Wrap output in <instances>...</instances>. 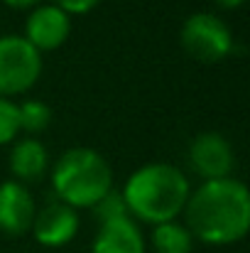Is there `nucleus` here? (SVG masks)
Masks as SVG:
<instances>
[{
  "label": "nucleus",
  "instance_id": "f257e3e1",
  "mask_svg": "<svg viewBox=\"0 0 250 253\" xmlns=\"http://www.w3.org/2000/svg\"><path fill=\"white\" fill-rule=\"evenodd\" d=\"M184 209L186 231L211 246L236 244L250 229V192L231 177L204 182Z\"/></svg>",
  "mask_w": 250,
  "mask_h": 253
},
{
  "label": "nucleus",
  "instance_id": "f03ea898",
  "mask_svg": "<svg viewBox=\"0 0 250 253\" xmlns=\"http://www.w3.org/2000/svg\"><path fill=\"white\" fill-rule=\"evenodd\" d=\"M120 194L125 199L128 214L133 211L138 219L157 226L174 221V216L186 207L189 182L181 169L155 163L133 172Z\"/></svg>",
  "mask_w": 250,
  "mask_h": 253
},
{
  "label": "nucleus",
  "instance_id": "7ed1b4c3",
  "mask_svg": "<svg viewBox=\"0 0 250 253\" xmlns=\"http://www.w3.org/2000/svg\"><path fill=\"white\" fill-rule=\"evenodd\" d=\"M52 187L67 207H93L113 189V172L103 155L91 148L67 150L52 172Z\"/></svg>",
  "mask_w": 250,
  "mask_h": 253
},
{
  "label": "nucleus",
  "instance_id": "20e7f679",
  "mask_svg": "<svg viewBox=\"0 0 250 253\" xmlns=\"http://www.w3.org/2000/svg\"><path fill=\"white\" fill-rule=\"evenodd\" d=\"M181 47L196 62L214 64L228 57L233 49V35L221 17L211 12H196L181 27Z\"/></svg>",
  "mask_w": 250,
  "mask_h": 253
},
{
  "label": "nucleus",
  "instance_id": "39448f33",
  "mask_svg": "<svg viewBox=\"0 0 250 253\" xmlns=\"http://www.w3.org/2000/svg\"><path fill=\"white\" fill-rule=\"evenodd\" d=\"M42 57L25 37H0V93H22L39 79Z\"/></svg>",
  "mask_w": 250,
  "mask_h": 253
},
{
  "label": "nucleus",
  "instance_id": "423d86ee",
  "mask_svg": "<svg viewBox=\"0 0 250 253\" xmlns=\"http://www.w3.org/2000/svg\"><path fill=\"white\" fill-rule=\"evenodd\" d=\"M189 165L206 182L226 179L236 165V155L231 150V143L223 135L201 133L199 138H194V143L189 148Z\"/></svg>",
  "mask_w": 250,
  "mask_h": 253
},
{
  "label": "nucleus",
  "instance_id": "0eeeda50",
  "mask_svg": "<svg viewBox=\"0 0 250 253\" xmlns=\"http://www.w3.org/2000/svg\"><path fill=\"white\" fill-rule=\"evenodd\" d=\"M32 229L42 246H67L79 231V216L64 202H49L39 214H35Z\"/></svg>",
  "mask_w": 250,
  "mask_h": 253
},
{
  "label": "nucleus",
  "instance_id": "6e6552de",
  "mask_svg": "<svg viewBox=\"0 0 250 253\" xmlns=\"http://www.w3.org/2000/svg\"><path fill=\"white\" fill-rule=\"evenodd\" d=\"M69 15L59 10L57 5H42L27 17V42L42 52V49H57L69 37Z\"/></svg>",
  "mask_w": 250,
  "mask_h": 253
},
{
  "label": "nucleus",
  "instance_id": "1a4fd4ad",
  "mask_svg": "<svg viewBox=\"0 0 250 253\" xmlns=\"http://www.w3.org/2000/svg\"><path fill=\"white\" fill-rule=\"evenodd\" d=\"M35 219V202L25 184L2 182L0 184V231L25 234Z\"/></svg>",
  "mask_w": 250,
  "mask_h": 253
},
{
  "label": "nucleus",
  "instance_id": "9d476101",
  "mask_svg": "<svg viewBox=\"0 0 250 253\" xmlns=\"http://www.w3.org/2000/svg\"><path fill=\"white\" fill-rule=\"evenodd\" d=\"M91 253H145V241L140 229L130 216L101 224Z\"/></svg>",
  "mask_w": 250,
  "mask_h": 253
},
{
  "label": "nucleus",
  "instance_id": "9b49d317",
  "mask_svg": "<svg viewBox=\"0 0 250 253\" xmlns=\"http://www.w3.org/2000/svg\"><path fill=\"white\" fill-rule=\"evenodd\" d=\"M49 165V158H47V150L42 143L27 138V140H20L12 153H10V169L17 179L22 182H35L39 179Z\"/></svg>",
  "mask_w": 250,
  "mask_h": 253
},
{
  "label": "nucleus",
  "instance_id": "f8f14e48",
  "mask_svg": "<svg viewBox=\"0 0 250 253\" xmlns=\"http://www.w3.org/2000/svg\"><path fill=\"white\" fill-rule=\"evenodd\" d=\"M152 244L157 253H191V234L186 231V226L167 221L155 226Z\"/></svg>",
  "mask_w": 250,
  "mask_h": 253
},
{
  "label": "nucleus",
  "instance_id": "ddd939ff",
  "mask_svg": "<svg viewBox=\"0 0 250 253\" xmlns=\"http://www.w3.org/2000/svg\"><path fill=\"white\" fill-rule=\"evenodd\" d=\"M17 121L22 130L42 133L52 121V108L42 101H25L22 106H17Z\"/></svg>",
  "mask_w": 250,
  "mask_h": 253
},
{
  "label": "nucleus",
  "instance_id": "4468645a",
  "mask_svg": "<svg viewBox=\"0 0 250 253\" xmlns=\"http://www.w3.org/2000/svg\"><path fill=\"white\" fill-rule=\"evenodd\" d=\"M93 211L98 216L101 224H108V221H115V219H125L128 216V207H125V199L120 192L110 189L108 194H103L96 204H93Z\"/></svg>",
  "mask_w": 250,
  "mask_h": 253
},
{
  "label": "nucleus",
  "instance_id": "2eb2a0df",
  "mask_svg": "<svg viewBox=\"0 0 250 253\" xmlns=\"http://www.w3.org/2000/svg\"><path fill=\"white\" fill-rule=\"evenodd\" d=\"M20 130V121H17V106L10 103L7 98H0V145L10 143Z\"/></svg>",
  "mask_w": 250,
  "mask_h": 253
},
{
  "label": "nucleus",
  "instance_id": "dca6fc26",
  "mask_svg": "<svg viewBox=\"0 0 250 253\" xmlns=\"http://www.w3.org/2000/svg\"><path fill=\"white\" fill-rule=\"evenodd\" d=\"M98 2H101V0H54V5H57L59 10H64L67 15H69V12H74V15H83V12L93 10Z\"/></svg>",
  "mask_w": 250,
  "mask_h": 253
},
{
  "label": "nucleus",
  "instance_id": "f3484780",
  "mask_svg": "<svg viewBox=\"0 0 250 253\" xmlns=\"http://www.w3.org/2000/svg\"><path fill=\"white\" fill-rule=\"evenodd\" d=\"M221 7H226V10H236V7H241L246 0H216Z\"/></svg>",
  "mask_w": 250,
  "mask_h": 253
},
{
  "label": "nucleus",
  "instance_id": "a211bd4d",
  "mask_svg": "<svg viewBox=\"0 0 250 253\" xmlns=\"http://www.w3.org/2000/svg\"><path fill=\"white\" fill-rule=\"evenodd\" d=\"M10 7H30V5H37L39 0H5Z\"/></svg>",
  "mask_w": 250,
  "mask_h": 253
}]
</instances>
